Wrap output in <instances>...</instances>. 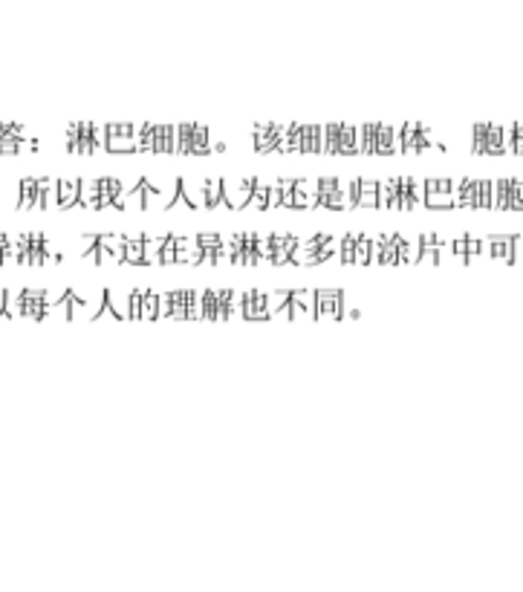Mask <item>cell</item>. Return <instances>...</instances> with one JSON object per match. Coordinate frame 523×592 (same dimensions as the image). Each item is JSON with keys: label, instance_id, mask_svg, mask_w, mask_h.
Masks as SVG:
<instances>
[{"label": "cell", "instance_id": "cell-1", "mask_svg": "<svg viewBox=\"0 0 523 592\" xmlns=\"http://www.w3.org/2000/svg\"><path fill=\"white\" fill-rule=\"evenodd\" d=\"M457 179L451 176H425V205L428 208H454Z\"/></svg>", "mask_w": 523, "mask_h": 592}, {"label": "cell", "instance_id": "cell-2", "mask_svg": "<svg viewBox=\"0 0 523 592\" xmlns=\"http://www.w3.org/2000/svg\"><path fill=\"white\" fill-rule=\"evenodd\" d=\"M255 182H258V176H232V179H223V203H226V208H246Z\"/></svg>", "mask_w": 523, "mask_h": 592}, {"label": "cell", "instance_id": "cell-3", "mask_svg": "<svg viewBox=\"0 0 523 592\" xmlns=\"http://www.w3.org/2000/svg\"><path fill=\"white\" fill-rule=\"evenodd\" d=\"M107 154H139L133 125H119V121L107 125Z\"/></svg>", "mask_w": 523, "mask_h": 592}, {"label": "cell", "instance_id": "cell-4", "mask_svg": "<svg viewBox=\"0 0 523 592\" xmlns=\"http://www.w3.org/2000/svg\"><path fill=\"white\" fill-rule=\"evenodd\" d=\"M292 130V125H255L252 127V145L258 154H272L278 139H283Z\"/></svg>", "mask_w": 523, "mask_h": 592}, {"label": "cell", "instance_id": "cell-5", "mask_svg": "<svg viewBox=\"0 0 523 592\" xmlns=\"http://www.w3.org/2000/svg\"><path fill=\"white\" fill-rule=\"evenodd\" d=\"M289 309L295 321L304 318H318V292L316 289H295L289 292Z\"/></svg>", "mask_w": 523, "mask_h": 592}, {"label": "cell", "instance_id": "cell-6", "mask_svg": "<svg viewBox=\"0 0 523 592\" xmlns=\"http://www.w3.org/2000/svg\"><path fill=\"white\" fill-rule=\"evenodd\" d=\"M318 292V318H345V292L341 289H316Z\"/></svg>", "mask_w": 523, "mask_h": 592}, {"label": "cell", "instance_id": "cell-7", "mask_svg": "<svg viewBox=\"0 0 523 592\" xmlns=\"http://www.w3.org/2000/svg\"><path fill=\"white\" fill-rule=\"evenodd\" d=\"M483 254L495 257V261L515 263V237L512 234H491L483 240Z\"/></svg>", "mask_w": 523, "mask_h": 592}, {"label": "cell", "instance_id": "cell-8", "mask_svg": "<svg viewBox=\"0 0 523 592\" xmlns=\"http://www.w3.org/2000/svg\"><path fill=\"white\" fill-rule=\"evenodd\" d=\"M269 292H260V289H249L243 292V312L240 318H246V321H260V318H269Z\"/></svg>", "mask_w": 523, "mask_h": 592}, {"label": "cell", "instance_id": "cell-9", "mask_svg": "<svg viewBox=\"0 0 523 592\" xmlns=\"http://www.w3.org/2000/svg\"><path fill=\"white\" fill-rule=\"evenodd\" d=\"M272 246H275L272 266H283V263L292 261V252L298 246V237L295 234H272Z\"/></svg>", "mask_w": 523, "mask_h": 592}, {"label": "cell", "instance_id": "cell-10", "mask_svg": "<svg viewBox=\"0 0 523 592\" xmlns=\"http://www.w3.org/2000/svg\"><path fill=\"white\" fill-rule=\"evenodd\" d=\"M396 240V252H399V263H420V254H422V243L420 237H402V234H393Z\"/></svg>", "mask_w": 523, "mask_h": 592}, {"label": "cell", "instance_id": "cell-11", "mask_svg": "<svg viewBox=\"0 0 523 592\" xmlns=\"http://www.w3.org/2000/svg\"><path fill=\"white\" fill-rule=\"evenodd\" d=\"M81 196V179H61L58 182V208H76Z\"/></svg>", "mask_w": 523, "mask_h": 592}, {"label": "cell", "instance_id": "cell-12", "mask_svg": "<svg viewBox=\"0 0 523 592\" xmlns=\"http://www.w3.org/2000/svg\"><path fill=\"white\" fill-rule=\"evenodd\" d=\"M58 182L55 176H43L38 179V200L35 208H58Z\"/></svg>", "mask_w": 523, "mask_h": 592}, {"label": "cell", "instance_id": "cell-13", "mask_svg": "<svg viewBox=\"0 0 523 592\" xmlns=\"http://www.w3.org/2000/svg\"><path fill=\"white\" fill-rule=\"evenodd\" d=\"M358 208H379V179L358 176Z\"/></svg>", "mask_w": 523, "mask_h": 592}, {"label": "cell", "instance_id": "cell-14", "mask_svg": "<svg viewBox=\"0 0 523 592\" xmlns=\"http://www.w3.org/2000/svg\"><path fill=\"white\" fill-rule=\"evenodd\" d=\"M454 208H477V179L462 176L457 179V203Z\"/></svg>", "mask_w": 523, "mask_h": 592}, {"label": "cell", "instance_id": "cell-15", "mask_svg": "<svg viewBox=\"0 0 523 592\" xmlns=\"http://www.w3.org/2000/svg\"><path fill=\"white\" fill-rule=\"evenodd\" d=\"M125 263L145 266V234H125Z\"/></svg>", "mask_w": 523, "mask_h": 592}, {"label": "cell", "instance_id": "cell-16", "mask_svg": "<svg viewBox=\"0 0 523 592\" xmlns=\"http://www.w3.org/2000/svg\"><path fill=\"white\" fill-rule=\"evenodd\" d=\"M396 182V208L399 211H411L413 205V176H393Z\"/></svg>", "mask_w": 523, "mask_h": 592}, {"label": "cell", "instance_id": "cell-17", "mask_svg": "<svg viewBox=\"0 0 523 592\" xmlns=\"http://www.w3.org/2000/svg\"><path fill=\"white\" fill-rule=\"evenodd\" d=\"M200 246L205 252L203 266H220V249H223V237L220 234H197Z\"/></svg>", "mask_w": 523, "mask_h": 592}, {"label": "cell", "instance_id": "cell-18", "mask_svg": "<svg viewBox=\"0 0 523 592\" xmlns=\"http://www.w3.org/2000/svg\"><path fill=\"white\" fill-rule=\"evenodd\" d=\"M104 295H107V303H110V309L116 312L119 321H127V318H130V292L104 289Z\"/></svg>", "mask_w": 523, "mask_h": 592}, {"label": "cell", "instance_id": "cell-19", "mask_svg": "<svg viewBox=\"0 0 523 592\" xmlns=\"http://www.w3.org/2000/svg\"><path fill=\"white\" fill-rule=\"evenodd\" d=\"M353 154H358V127L341 125V133H338V156H353Z\"/></svg>", "mask_w": 523, "mask_h": 592}, {"label": "cell", "instance_id": "cell-20", "mask_svg": "<svg viewBox=\"0 0 523 592\" xmlns=\"http://www.w3.org/2000/svg\"><path fill=\"white\" fill-rule=\"evenodd\" d=\"M154 154H174V125H154Z\"/></svg>", "mask_w": 523, "mask_h": 592}, {"label": "cell", "instance_id": "cell-21", "mask_svg": "<svg viewBox=\"0 0 523 592\" xmlns=\"http://www.w3.org/2000/svg\"><path fill=\"white\" fill-rule=\"evenodd\" d=\"M191 139H194V125H174V154L176 156L191 154Z\"/></svg>", "mask_w": 523, "mask_h": 592}, {"label": "cell", "instance_id": "cell-22", "mask_svg": "<svg viewBox=\"0 0 523 592\" xmlns=\"http://www.w3.org/2000/svg\"><path fill=\"white\" fill-rule=\"evenodd\" d=\"M38 200V176H23L21 179V196H18V208H35Z\"/></svg>", "mask_w": 523, "mask_h": 592}, {"label": "cell", "instance_id": "cell-23", "mask_svg": "<svg viewBox=\"0 0 523 592\" xmlns=\"http://www.w3.org/2000/svg\"><path fill=\"white\" fill-rule=\"evenodd\" d=\"M188 300H191V289H174L171 292V318L174 321H185L188 318Z\"/></svg>", "mask_w": 523, "mask_h": 592}, {"label": "cell", "instance_id": "cell-24", "mask_svg": "<svg viewBox=\"0 0 523 592\" xmlns=\"http://www.w3.org/2000/svg\"><path fill=\"white\" fill-rule=\"evenodd\" d=\"M99 243L113 254L116 263H125V234H99Z\"/></svg>", "mask_w": 523, "mask_h": 592}, {"label": "cell", "instance_id": "cell-25", "mask_svg": "<svg viewBox=\"0 0 523 592\" xmlns=\"http://www.w3.org/2000/svg\"><path fill=\"white\" fill-rule=\"evenodd\" d=\"M420 243H422L420 263H440V237L437 234H420Z\"/></svg>", "mask_w": 523, "mask_h": 592}, {"label": "cell", "instance_id": "cell-26", "mask_svg": "<svg viewBox=\"0 0 523 592\" xmlns=\"http://www.w3.org/2000/svg\"><path fill=\"white\" fill-rule=\"evenodd\" d=\"M203 188H205V203H208V208L226 205V203H223V179H220V176L203 179Z\"/></svg>", "mask_w": 523, "mask_h": 592}, {"label": "cell", "instance_id": "cell-27", "mask_svg": "<svg viewBox=\"0 0 523 592\" xmlns=\"http://www.w3.org/2000/svg\"><path fill=\"white\" fill-rule=\"evenodd\" d=\"M79 205L81 208H99V176L96 179H81Z\"/></svg>", "mask_w": 523, "mask_h": 592}, {"label": "cell", "instance_id": "cell-28", "mask_svg": "<svg viewBox=\"0 0 523 592\" xmlns=\"http://www.w3.org/2000/svg\"><path fill=\"white\" fill-rule=\"evenodd\" d=\"M136 130V150L139 154H154V125L145 121V125H133Z\"/></svg>", "mask_w": 523, "mask_h": 592}, {"label": "cell", "instance_id": "cell-29", "mask_svg": "<svg viewBox=\"0 0 523 592\" xmlns=\"http://www.w3.org/2000/svg\"><path fill=\"white\" fill-rule=\"evenodd\" d=\"M165 237H145V266H162Z\"/></svg>", "mask_w": 523, "mask_h": 592}, {"label": "cell", "instance_id": "cell-30", "mask_svg": "<svg viewBox=\"0 0 523 592\" xmlns=\"http://www.w3.org/2000/svg\"><path fill=\"white\" fill-rule=\"evenodd\" d=\"M318 130L321 125H301V154H318Z\"/></svg>", "mask_w": 523, "mask_h": 592}, {"label": "cell", "instance_id": "cell-31", "mask_svg": "<svg viewBox=\"0 0 523 592\" xmlns=\"http://www.w3.org/2000/svg\"><path fill=\"white\" fill-rule=\"evenodd\" d=\"M477 208H495V182L477 179Z\"/></svg>", "mask_w": 523, "mask_h": 592}, {"label": "cell", "instance_id": "cell-32", "mask_svg": "<svg viewBox=\"0 0 523 592\" xmlns=\"http://www.w3.org/2000/svg\"><path fill=\"white\" fill-rule=\"evenodd\" d=\"M260 254H258V234L246 232L243 234V266H258Z\"/></svg>", "mask_w": 523, "mask_h": 592}, {"label": "cell", "instance_id": "cell-33", "mask_svg": "<svg viewBox=\"0 0 523 592\" xmlns=\"http://www.w3.org/2000/svg\"><path fill=\"white\" fill-rule=\"evenodd\" d=\"M379 266H399V252H396L393 234H382V257H379Z\"/></svg>", "mask_w": 523, "mask_h": 592}, {"label": "cell", "instance_id": "cell-34", "mask_svg": "<svg viewBox=\"0 0 523 592\" xmlns=\"http://www.w3.org/2000/svg\"><path fill=\"white\" fill-rule=\"evenodd\" d=\"M79 154H84V156L96 154V147H93V121H79Z\"/></svg>", "mask_w": 523, "mask_h": 592}, {"label": "cell", "instance_id": "cell-35", "mask_svg": "<svg viewBox=\"0 0 523 592\" xmlns=\"http://www.w3.org/2000/svg\"><path fill=\"white\" fill-rule=\"evenodd\" d=\"M379 208H396V182L379 179Z\"/></svg>", "mask_w": 523, "mask_h": 592}, {"label": "cell", "instance_id": "cell-36", "mask_svg": "<svg viewBox=\"0 0 523 592\" xmlns=\"http://www.w3.org/2000/svg\"><path fill=\"white\" fill-rule=\"evenodd\" d=\"M159 318V292L145 289L142 295V321H156Z\"/></svg>", "mask_w": 523, "mask_h": 592}, {"label": "cell", "instance_id": "cell-37", "mask_svg": "<svg viewBox=\"0 0 523 592\" xmlns=\"http://www.w3.org/2000/svg\"><path fill=\"white\" fill-rule=\"evenodd\" d=\"M212 145H208V127L205 125H194V139H191V154L205 156Z\"/></svg>", "mask_w": 523, "mask_h": 592}, {"label": "cell", "instance_id": "cell-38", "mask_svg": "<svg viewBox=\"0 0 523 592\" xmlns=\"http://www.w3.org/2000/svg\"><path fill=\"white\" fill-rule=\"evenodd\" d=\"M509 188H512V176H503L495 182V208L498 211H509Z\"/></svg>", "mask_w": 523, "mask_h": 592}, {"label": "cell", "instance_id": "cell-39", "mask_svg": "<svg viewBox=\"0 0 523 592\" xmlns=\"http://www.w3.org/2000/svg\"><path fill=\"white\" fill-rule=\"evenodd\" d=\"M356 240H358V234H345V237H341V254H338V261L345 263V266H356Z\"/></svg>", "mask_w": 523, "mask_h": 592}, {"label": "cell", "instance_id": "cell-40", "mask_svg": "<svg viewBox=\"0 0 523 592\" xmlns=\"http://www.w3.org/2000/svg\"><path fill=\"white\" fill-rule=\"evenodd\" d=\"M338 133L341 125H324V154L338 156Z\"/></svg>", "mask_w": 523, "mask_h": 592}, {"label": "cell", "instance_id": "cell-41", "mask_svg": "<svg viewBox=\"0 0 523 592\" xmlns=\"http://www.w3.org/2000/svg\"><path fill=\"white\" fill-rule=\"evenodd\" d=\"M370 234H358L356 240V266H370Z\"/></svg>", "mask_w": 523, "mask_h": 592}, {"label": "cell", "instance_id": "cell-42", "mask_svg": "<svg viewBox=\"0 0 523 592\" xmlns=\"http://www.w3.org/2000/svg\"><path fill=\"white\" fill-rule=\"evenodd\" d=\"M486 139H489V125H474L471 127V150L474 154H486Z\"/></svg>", "mask_w": 523, "mask_h": 592}, {"label": "cell", "instance_id": "cell-43", "mask_svg": "<svg viewBox=\"0 0 523 592\" xmlns=\"http://www.w3.org/2000/svg\"><path fill=\"white\" fill-rule=\"evenodd\" d=\"M266 205H269V185H260V179H258L249 196V208H266Z\"/></svg>", "mask_w": 523, "mask_h": 592}, {"label": "cell", "instance_id": "cell-44", "mask_svg": "<svg viewBox=\"0 0 523 592\" xmlns=\"http://www.w3.org/2000/svg\"><path fill=\"white\" fill-rule=\"evenodd\" d=\"M289 303V292L287 289H278V292H269V303H266V309H269V318H272L278 309H283Z\"/></svg>", "mask_w": 523, "mask_h": 592}, {"label": "cell", "instance_id": "cell-45", "mask_svg": "<svg viewBox=\"0 0 523 592\" xmlns=\"http://www.w3.org/2000/svg\"><path fill=\"white\" fill-rule=\"evenodd\" d=\"M509 211H523V179H512V188H509Z\"/></svg>", "mask_w": 523, "mask_h": 592}, {"label": "cell", "instance_id": "cell-46", "mask_svg": "<svg viewBox=\"0 0 523 592\" xmlns=\"http://www.w3.org/2000/svg\"><path fill=\"white\" fill-rule=\"evenodd\" d=\"M229 246H232V266H243V234H229Z\"/></svg>", "mask_w": 523, "mask_h": 592}, {"label": "cell", "instance_id": "cell-47", "mask_svg": "<svg viewBox=\"0 0 523 592\" xmlns=\"http://www.w3.org/2000/svg\"><path fill=\"white\" fill-rule=\"evenodd\" d=\"M280 196H283V205H280V208H292V196H295V176H280Z\"/></svg>", "mask_w": 523, "mask_h": 592}, {"label": "cell", "instance_id": "cell-48", "mask_svg": "<svg viewBox=\"0 0 523 592\" xmlns=\"http://www.w3.org/2000/svg\"><path fill=\"white\" fill-rule=\"evenodd\" d=\"M272 252H275L272 234H258V254H260V261H269V263H272Z\"/></svg>", "mask_w": 523, "mask_h": 592}, {"label": "cell", "instance_id": "cell-49", "mask_svg": "<svg viewBox=\"0 0 523 592\" xmlns=\"http://www.w3.org/2000/svg\"><path fill=\"white\" fill-rule=\"evenodd\" d=\"M142 295L145 289H130V321H142Z\"/></svg>", "mask_w": 523, "mask_h": 592}, {"label": "cell", "instance_id": "cell-50", "mask_svg": "<svg viewBox=\"0 0 523 592\" xmlns=\"http://www.w3.org/2000/svg\"><path fill=\"white\" fill-rule=\"evenodd\" d=\"M168 263H176V237L174 234H168L165 246H162V266H168Z\"/></svg>", "mask_w": 523, "mask_h": 592}, {"label": "cell", "instance_id": "cell-51", "mask_svg": "<svg viewBox=\"0 0 523 592\" xmlns=\"http://www.w3.org/2000/svg\"><path fill=\"white\" fill-rule=\"evenodd\" d=\"M93 147H96V154L99 150H107V125H93Z\"/></svg>", "mask_w": 523, "mask_h": 592}, {"label": "cell", "instance_id": "cell-52", "mask_svg": "<svg viewBox=\"0 0 523 592\" xmlns=\"http://www.w3.org/2000/svg\"><path fill=\"white\" fill-rule=\"evenodd\" d=\"M512 154H523V121L512 125Z\"/></svg>", "mask_w": 523, "mask_h": 592}, {"label": "cell", "instance_id": "cell-53", "mask_svg": "<svg viewBox=\"0 0 523 592\" xmlns=\"http://www.w3.org/2000/svg\"><path fill=\"white\" fill-rule=\"evenodd\" d=\"M413 205L416 208L425 205V179H420V176H413Z\"/></svg>", "mask_w": 523, "mask_h": 592}, {"label": "cell", "instance_id": "cell-54", "mask_svg": "<svg viewBox=\"0 0 523 592\" xmlns=\"http://www.w3.org/2000/svg\"><path fill=\"white\" fill-rule=\"evenodd\" d=\"M466 252H469V263H471V261H477V257L483 254V240H477V237H466Z\"/></svg>", "mask_w": 523, "mask_h": 592}, {"label": "cell", "instance_id": "cell-55", "mask_svg": "<svg viewBox=\"0 0 523 592\" xmlns=\"http://www.w3.org/2000/svg\"><path fill=\"white\" fill-rule=\"evenodd\" d=\"M205 318H208V321H217V298H214V289H205Z\"/></svg>", "mask_w": 523, "mask_h": 592}, {"label": "cell", "instance_id": "cell-56", "mask_svg": "<svg viewBox=\"0 0 523 592\" xmlns=\"http://www.w3.org/2000/svg\"><path fill=\"white\" fill-rule=\"evenodd\" d=\"M451 249H454V257L460 263H469V252H466V237H457L451 240Z\"/></svg>", "mask_w": 523, "mask_h": 592}, {"label": "cell", "instance_id": "cell-57", "mask_svg": "<svg viewBox=\"0 0 523 592\" xmlns=\"http://www.w3.org/2000/svg\"><path fill=\"white\" fill-rule=\"evenodd\" d=\"M283 205V196H280V179L275 185H269V205L266 208H280Z\"/></svg>", "mask_w": 523, "mask_h": 592}, {"label": "cell", "instance_id": "cell-58", "mask_svg": "<svg viewBox=\"0 0 523 592\" xmlns=\"http://www.w3.org/2000/svg\"><path fill=\"white\" fill-rule=\"evenodd\" d=\"M67 150L70 154H79V125L67 127Z\"/></svg>", "mask_w": 523, "mask_h": 592}, {"label": "cell", "instance_id": "cell-59", "mask_svg": "<svg viewBox=\"0 0 523 592\" xmlns=\"http://www.w3.org/2000/svg\"><path fill=\"white\" fill-rule=\"evenodd\" d=\"M379 257H382V234H376L370 243V266H379Z\"/></svg>", "mask_w": 523, "mask_h": 592}, {"label": "cell", "instance_id": "cell-60", "mask_svg": "<svg viewBox=\"0 0 523 592\" xmlns=\"http://www.w3.org/2000/svg\"><path fill=\"white\" fill-rule=\"evenodd\" d=\"M159 318H171V292H159Z\"/></svg>", "mask_w": 523, "mask_h": 592}, {"label": "cell", "instance_id": "cell-61", "mask_svg": "<svg viewBox=\"0 0 523 592\" xmlns=\"http://www.w3.org/2000/svg\"><path fill=\"white\" fill-rule=\"evenodd\" d=\"M515 261H523V237H515Z\"/></svg>", "mask_w": 523, "mask_h": 592}, {"label": "cell", "instance_id": "cell-62", "mask_svg": "<svg viewBox=\"0 0 523 592\" xmlns=\"http://www.w3.org/2000/svg\"><path fill=\"white\" fill-rule=\"evenodd\" d=\"M6 295H9V289H0V318L6 315Z\"/></svg>", "mask_w": 523, "mask_h": 592}]
</instances>
